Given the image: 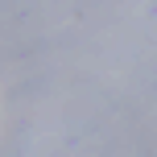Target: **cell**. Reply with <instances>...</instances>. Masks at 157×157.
I'll return each mask as SVG.
<instances>
[]
</instances>
